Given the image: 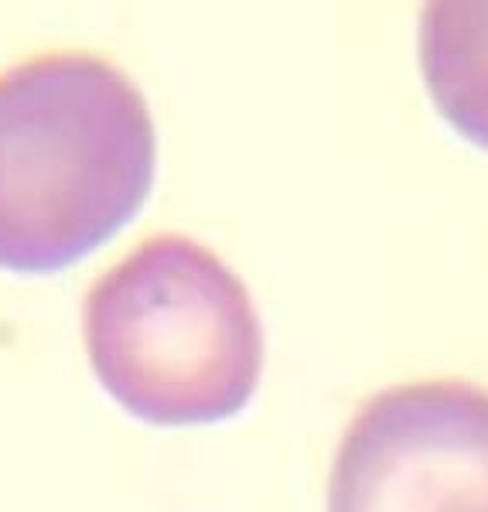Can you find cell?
I'll list each match as a JSON object with an SVG mask.
<instances>
[{
  "label": "cell",
  "instance_id": "cell-1",
  "mask_svg": "<svg viewBox=\"0 0 488 512\" xmlns=\"http://www.w3.org/2000/svg\"><path fill=\"white\" fill-rule=\"evenodd\" d=\"M157 134L144 93L96 55H38L0 76V270L55 274L147 202Z\"/></svg>",
  "mask_w": 488,
  "mask_h": 512
},
{
  "label": "cell",
  "instance_id": "cell-2",
  "mask_svg": "<svg viewBox=\"0 0 488 512\" xmlns=\"http://www.w3.org/2000/svg\"><path fill=\"white\" fill-rule=\"evenodd\" d=\"M82 335L99 386L157 427L229 420L260 386L253 297L188 236H151L106 270L86 297Z\"/></svg>",
  "mask_w": 488,
  "mask_h": 512
},
{
  "label": "cell",
  "instance_id": "cell-3",
  "mask_svg": "<svg viewBox=\"0 0 488 512\" xmlns=\"http://www.w3.org/2000/svg\"><path fill=\"white\" fill-rule=\"evenodd\" d=\"M328 512H488V390L430 379L369 400L338 444Z\"/></svg>",
  "mask_w": 488,
  "mask_h": 512
},
{
  "label": "cell",
  "instance_id": "cell-4",
  "mask_svg": "<svg viewBox=\"0 0 488 512\" xmlns=\"http://www.w3.org/2000/svg\"><path fill=\"white\" fill-rule=\"evenodd\" d=\"M420 69L437 113L488 151V4H427L420 14Z\"/></svg>",
  "mask_w": 488,
  "mask_h": 512
}]
</instances>
